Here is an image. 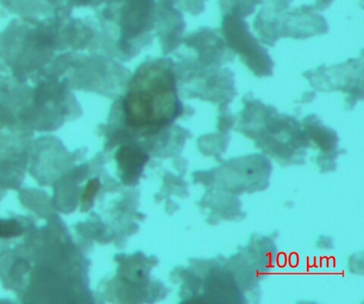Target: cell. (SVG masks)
Wrapping results in <instances>:
<instances>
[{
	"instance_id": "cell-1",
	"label": "cell",
	"mask_w": 364,
	"mask_h": 304,
	"mask_svg": "<svg viewBox=\"0 0 364 304\" xmlns=\"http://www.w3.org/2000/svg\"><path fill=\"white\" fill-rule=\"evenodd\" d=\"M226 16L230 18L236 29V31L231 30L230 26L223 23L230 28L223 26L226 38L232 49L240 54L242 60L256 75L259 77L272 75L273 67L272 60L267 50L259 46L256 39L250 35L246 22L241 18L230 15H226Z\"/></svg>"
},
{
	"instance_id": "cell-2",
	"label": "cell",
	"mask_w": 364,
	"mask_h": 304,
	"mask_svg": "<svg viewBox=\"0 0 364 304\" xmlns=\"http://www.w3.org/2000/svg\"><path fill=\"white\" fill-rule=\"evenodd\" d=\"M117 159L123 173L124 182L131 184L139 175L143 165L147 161V156L139 150L124 146L118 151Z\"/></svg>"
},
{
	"instance_id": "cell-3",
	"label": "cell",
	"mask_w": 364,
	"mask_h": 304,
	"mask_svg": "<svg viewBox=\"0 0 364 304\" xmlns=\"http://www.w3.org/2000/svg\"><path fill=\"white\" fill-rule=\"evenodd\" d=\"M263 3V0H221L220 4L226 15L237 18H245L252 15L256 6Z\"/></svg>"
},
{
	"instance_id": "cell-4",
	"label": "cell",
	"mask_w": 364,
	"mask_h": 304,
	"mask_svg": "<svg viewBox=\"0 0 364 304\" xmlns=\"http://www.w3.org/2000/svg\"><path fill=\"white\" fill-rule=\"evenodd\" d=\"M21 232L20 225L14 220L0 221V236L17 234Z\"/></svg>"
},
{
	"instance_id": "cell-5",
	"label": "cell",
	"mask_w": 364,
	"mask_h": 304,
	"mask_svg": "<svg viewBox=\"0 0 364 304\" xmlns=\"http://www.w3.org/2000/svg\"><path fill=\"white\" fill-rule=\"evenodd\" d=\"M333 1V0H317L315 8L316 7L318 9L324 10L328 7Z\"/></svg>"
}]
</instances>
